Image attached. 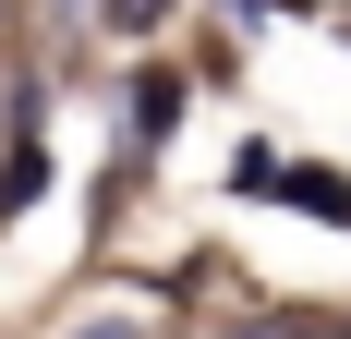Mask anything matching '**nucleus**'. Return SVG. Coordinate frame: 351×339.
I'll return each instance as SVG.
<instances>
[{"label":"nucleus","mask_w":351,"mask_h":339,"mask_svg":"<svg viewBox=\"0 0 351 339\" xmlns=\"http://www.w3.org/2000/svg\"><path fill=\"white\" fill-rule=\"evenodd\" d=\"M49 194V134H36V109L12 121V158H0V218H25V206Z\"/></svg>","instance_id":"nucleus-2"},{"label":"nucleus","mask_w":351,"mask_h":339,"mask_svg":"<svg viewBox=\"0 0 351 339\" xmlns=\"http://www.w3.org/2000/svg\"><path fill=\"white\" fill-rule=\"evenodd\" d=\"M170 109H182V85H170V73H158V85H145V97H134V134L158 145V134H170Z\"/></svg>","instance_id":"nucleus-3"},{"label":"nucleus","mask_w":351,"mask_h":339,"mask_svg":"<svg viewBox=\"0 0 351 339\" xmlns=\"http://www.w3.org/2000/svg\"><path fill=\"white\" fill-rule=\"evenodd\" d=\"M230 182H243V194H291V206H315V218H351L339 182H327V170H291V158H243Z\"/></svg>","instance_id":"nucleus-1"}]
</instances>
